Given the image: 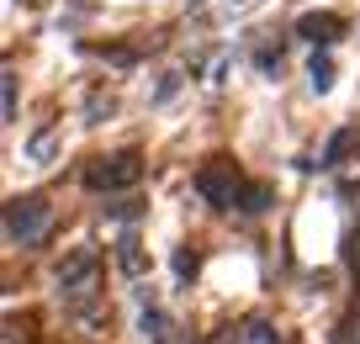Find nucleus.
I'll return each mask as SVG.
<instances>
[{"mask_svg": "<svg viewBox=\"0 0 360 344\" xmlns=\"http://www.w3.org/2000/svg\"><path fill=\"white\" fill-rule=\"evenodd\" d=\"M96 270H101V255L90 244H79V249H69V260L58 265V297H85L90 286H96Z\"/></svg>", "mask_w": 360, "mask_h": 344, "instance_id": "7ed1b4c3", "label": "nucleus"}, {"mask_svg": "<svg viewBox=\"0 0 360 344\" xmlns=\"http://www.w3.org/2000/svg\"><path fill=\"white\" fill-rule=\"evenodd\" d=\"M313 90H328V64H323V58L313 64Z\"/></svg>", "mask_w": 360, "mask_h": 344, "instance_id": "0eeeda50", "label": "nucleus"}, {"mask_svg": "<svg viewBox=\"0 0 360 344\" xmlns=\"http://www.w3.org/2000/svg\"><path fill=\"white\" fill-rule=\"evenodd\" d=\"M48 222H53V212H48V201H11L6 207V238L11 244H43Z\"/></svg>", "mask_w": 360, "mask_h": 344, "instance_id": "f03ea898", "label": "nucleus"}, {"mask_svg": "<svg viewBox=\"0 0 360 344\" xmlns=\"http://www.w3.org/2000/svg\"><path fill=\"white\" fill-rule=\"evenodd\" d=\"M48 148H53V138H48V133L32 138V159H48Z\"/></svg>", "mask_w": 360, "mask_h": 344, "instance_id": "6e6552de", "label": "nucleus"}, {"mask_svg": "<svg viewBox=\"0 0 360 344\" xmlns=\"http://www.w3.org/2000/svg\"><path fill=\"white\" fill-rule=\"evenodd\" d=\"M334 16H307V22H302V32H334Z\"/></svg>", "mask_w": 360, "mask_h": 344, "instance_id": "423d86ee", "label": "nucleus"}, {"mask_svg": "<svg viewBox=\"0 0 360 344\" xmlns=\"http://www.w3.org/2000/svg\"><path fill=\"white\" fill-rule=\"evenodd\" d=\"M138 175H143V165H138V154H117V159H101V165L85 175L90 191H122V186H138Z\"/></svg>", "mask_w": 360, "mask_h": 344, "instance_id": "20e7f679", "label": "nucleus"}, {"mask_svg": "<svg viewBox=\"0 0 360 344\" xmlns=\"http://www.w3.org/2000/svg\"><path fill=\"white\" fill-rule=\"evenodd\" d=\"M0 101H6V122H16V75H0Z\"/></svg>", "mask_w": 360, "mask_h": 344, "instance_id": "39448f33", "label": "nucleus"}, {"mask_svg": "<svg viewBox=\"0 0 360 344\" xmlns=\"http://www.w3.org/2000/svg\"><path fill=\"white\" fill-rule=\"evenodd\" d=\"M196 191H202L212 207H238V201H244V212H259V207H265V191H259V186H244L233 165H212V170H202Z\"/></svg>", "mask_w": 360, "mask_h": 344, "instance_id": "f257e3e1", "label": "nucleus"}]
</instances>
